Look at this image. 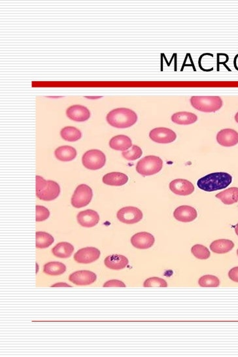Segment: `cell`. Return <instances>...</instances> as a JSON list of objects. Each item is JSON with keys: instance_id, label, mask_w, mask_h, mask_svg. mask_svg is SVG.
I'll list each match as a JSON object with an SVG mask.
<instances>
[{"instance_id": "1", "label": "cell", "mask_w": 238, "mask_h": 357, "mask_svg": "<svg viewBox=\"0 0 238 357\" xmlns=\"http://www.w3.org/2000/svg\"><path fill=\"white\" fill-rule=\"evenodd\" d=\"M233 177L225 172L212 173L200 178L197 182L198 187L205 192H213L225 189L231 184Z\"/></svg>"}, {"instance_id": "2", "label": "cell", "mask_w": 238, "mask_h": 357, "mask_svg": "<svg viewBox=\"0 0 238 357\" xmlns=\"http://www.w3.org/2000/svg\"><path fill=\"white\" fill-rule=\"evenodd\" d=\"M106 120L113 127L127 128L136 123L137 115L135 111L128 108H117L107 114Z\"/></svg>"}, {"instance_id": "3", "label": "cell", "mask_w": 238, "mask_h": 357, "mask_svg": "<svg viewBox=\"0 0 238 357\" xmlns=\"http://www.w3.org/2000/svg\"><path fill=\"white\" fill-rule=\"evenodd\" d=\"M61 187L54 180H46L41 176H36V196L39 200L51 201L59 197Z\"/></svg>"}, {"instance_id": "4", "label": "cell", "mask_w": 238, "mask_h": 357, "mask_svg": "<svg viewBox=\"0 0 238 357\" xmlns=\"http://www.w3.org/2000/svg\"><path fill=\"white\" fill-rule=\"evenodd\" d=\"M190 102L195 109L204 113H215L223 104L219 96H193Z\"/></svg>"}, {"instance_id": "5", "label": "cell", "mask_w": 238, "mask_h": 357, "mask_svg": "<svg viewBox=\"0 0 238 357\" xmlns=\"http://www.w3.org/2000/svg\"><path fill=\"white\" fill-rule=\"evenodd\" d=\"M163 168V161L159 156H147L142 158L136 165V171L143 176L155 175Z\"/></svg>"}, {"instance_id": "6", "label": "cell", "mask_w": 238, "mask_h": 357, "mask_svg": "<svg viewBox=\"0 0 238 357\" xmlns=\"http://www.w3.org/2000/svg\"><path fill=\"white\" fill-rule=\"evenodd\" d=\"M82 162L87 169L97 170L101 169L105 166L106 157L105 154L101 150H90L83 154Z\"/></svg>"}, {"instance_id": "7", "label": "cell", "mask_w": 238, "mask_h": 357, "mask_svg": "<svg viewBox=\"0 0 238 357\" xmlns=\"http://www.w3.org/2000/svg\"><path fill=\"white\" fill-rule=\"evenodd\" d=\"M93 196V190L89 186L85 184H80L72 196L71 205L76 208L85 207L91 202Z\"/></svg>"}, {"instance_id": "8", "label": "cell", "mask_w": 238, "mask_h": 357, "mask_svg": "<svg viewBox=\"0 0 238 357\" xmlns=\"http://www.w3.org/2000/svg\"><path fill=\"white\" fill-rule=\"evenodd\" d=\"M118 219L121 222L127 224L137 223L143 218V213L136 207H125L121 209L117 212Z\"/></svg>"}, {"instance_id": "9", "label": "cell", "mask_w": 238, "mask_h": 357, "mask_svg": "<svg viewBox=\"0 0 238 357\" xmlns=\"http://www.w3.org/2000/svg\"><path fill=\"white\" fill-rule=\"evenodd\" d=\"M149 138L156 143L168 144L175 141L177 135L175 132L169 128L160 127L152 130L149 133Z\"/></svg>"}, {"instance_id": "10", "label": "cell", "mask_w": 238, "mask_h": 357, "mask_svg": "<svg viewBox=\"0 0 238 357\" xmlns=\"http://www.w3.org/2000/svg\"><path fill=\"white\" fill-rule=\"evenodd\" d=\"M101 254V251L97 248L89 247L78 250L74 254V259L79 263L90 264L99 259Z\"/></svg>"}, {"instance_id": "11", "label": "cell", "mask_w": 238, "mask_h": 357, "mask_svg": "<svg viewBox=\"0 0 238 357\" xmlns=\"http://www.w3.org/2000/svg\"><path fill=\"white\" fill-rule=\"evenodd\" d=\"M170 189L173 193L179 196H189L195 191V186L189 180L177 178L170 183Z\"/></svg>"}, {"instance_id": "12", "label": "cell", "mask_w": 238, "mask_h": 357, "mask_svg": "<svg viewBox=\"0 0 238 357\" xmlns=\"http://www.w3.org/2000/svg\"><path fill=\"white\" fill-rule=\"evenodd\" d=\"M97 275L91 271L82 270L70 275L69 280L76 286H89L97 280Z\"/></svg>"}, {"instance_id": "13", "label": "cell", "mask_w": 238, "mask_h": 357, "mask_svg": "<svg viewBox=\"0 0 238 357\" xmlns=\"http://www.w3.org/2000/svg\"><path fill=\"white\" fill-rule=\"evenodd\" d=\"M217 141L223 147H233L238 143V132L230 128L222 130L218 132Z\"/></svg>"}, {"instance_id": "14", "label": "cell", "mask_w": 238, "mask_h": 357, "mask_svg": "<svg viewBox=\"0 0 238 357\" xmlns=\"http://www.w3.org/2000/svg\"><path fill=\"white\" fill-rule=\"evenodd\" d=\"M155 240L151 234L146 232H139L131 238V243L135 248L139 250H147L155 244Z\"/></svg>"}, {"instance_id": "15", "label": "cell", "mask_w": 238, "mask_h": 357, "mask_svg": "<svg viewBox=\"0 0 238 357\" xmlns=\"http://www.w3.org/2000/svg\"><path fill=\"white\" fill-rule=\"evenodd\" d=\"M77 219L80 225L86 228H91L99 222L100 216L95 211L87 210L79 213Z\"/></svg>"}, {"instance_id": "16", "label": "cell", "mask_w": 238, "mask_h": 357, "mask_svg": "<svg viewBox=\"0 0 238 357\" xmlns=\"http://www.w3.org/2000/svg\"><path fill=\"white\" fill-rule=\"evenodd\" d=\"M173 216L178 221L190 222L197 218V210L189 206H181L175 209Z\"/></svg>"}, {"instance_id": "17", "label": "cell", "mask_w": 238, "mask_h": 357, "mask_svg": "<svg viewBox=\"0 0 238 357\" xmlns=\"http://www.w3.org/2000/svg\"><path fill=\"white\" fill-rule=\"evenodd\" d=\"M67 115L69 119L76 122L86 121L91 117L89 110L81 105H74L68 107Z\"/></svg>"}, {"instance_id": "18", "label": "cell", "mask_w": 238, "mask_h": 357, "mask_svg": "<svg viewBox=\"0 0 238 357\" xmlns=\"http://www.w3.org/2000/svg\"><path fill=\"white\" fill-rule=\"evenodd\" d=\"M129 262L128 258L121 254L108 256L104 260L106 267L115 270H122L127 267Z\"/></svg>"}, {"instance_id": "19", "label": "cell", "mask_w": 238, "mask_h": 357, "mask_svg": "<svg viewBox=\"0 0 238 357\" xmlns=\"http://www.w3.org/2000/svg\"><path fill=\"white\" fill-rule=\"evenodd\" d=\"M109 146L111 149L124 152L133 147V142L127 136H116L110 140Z\"/></svg>"}, {"instance_id": "20", "label": "cell", "mask_w": 238, "mask_h": 357, "mask_svg": "<svg viewBox=\"0 0 238 357\" xmlns=\"http://www.w3.org/2000/svg\"><path fill=\"white\" fill-rule=\"evenodd\" d=\"M104 184L110 186H123L129 181V177L121 172H111L103 176Z\"/></svg>"}, {"instance_id": "21", "label": "cell", "mask_w": 238, "mask_h": 357, "mask_svg": "<svg viewBox=\"0 0 238 357\" xmlns=\"http://www.w3.org/2000/svg\"><path fill=\"white\" fill-rule=\"evenodd\" d=\"M215 197L225 205H233L238 202V188L231 187L226 189L216 194Z\"/></svg>"}, {"instance_id": "22", "label": "cell", "mask_w": 238, "mask_h": 357, "mask_svg": "<svg viewBox=\"0 0 238 357\" xmlns=\"http://www.w3.org/2000/svg\"><path fill=\"white\" fill-rule=\"evenodd\" d=\"M235 247V244L231 240L221 239L214 241L210 245V250L215 253L225 254L231 251Z\"/></svg>"}, {"instance_id": "23", "label": "cell", "mask_w": 238, "mask_h": 357, "mask_svg": "<svg viewBox=\"0 0 238 357\" xmlns=\"http://www.w3.org/2000/svg\"><path fill=\"white\" fill-rule=\"evenodd\" d=\"M195 114L187 111L178 112L171 116V121L179 125H189L197 121Z\"/></svg>"}, {"instance_id": "24", "label": "cell", "mask_w": 238, "mask_h": 357, "mask_svg": "<svg viewBox=\"0 0 238 357\" xmlns=\"http://www.w3.org/2000/svg\"><path fill=\"white\" fill-rule=\"evenodd\" d=\"M56 158L62 162H69L75 159L77 151L75 148L69 145L62 146L55 150Z\"/></svg>"}, {"instance_id": "25", "label": "cell", "mask_w": 238, "mask_h": 357, "mask_svg": "<svg viewBox=\"0 0 238 357\" xmlns=\"http://www.w3.org/2000/svg\"><path fill=\"white\" fill-rule=\"evenodd\" d=\"M73 251L74 247L68 242L59 243L52 250L54 255L62 258L70 257Z\"/></svg>"}, {"instance_id": "26", "label": "cell", "mask_w": 238, "mask_h": 357, "mask_svg": "<svg viewBox=\"0 0 238 357\" xmlns=\"http://www.w3.org/2000/svg\"><path fill=\"white\" fill-rule=\"evenodd\" d=\"M61 135L63 139L70 142L77 141L82 137L81 132L73 126H67L63 128Z\"/></svg>"}, {"instance_id": "27", "label": "cell", "mask_w": 238, "mask_h": 357, "mask_svg": "<svg viewBox=\"0 0 238 357\" xmlns=\"http://www.w3.org/2000/svg\"><path fill=\"white\" fill-rule=\"evenodd\" d=\"M43 272L50 276H59L67 270L65 264L59 262H48L43 267Z\"/></svg>"}, {"instance_id": "28", "label": "cell", "mask_w": 238, "mask_h": 357, "mask_svg": "<svg viewBox=\"0 0 238 357\" xmlns=\"http://www.w3.org/2000/svg\"><path fill=\"white\" fill-rule=\"evenodd\" d=\"M54 242V238L51 234L45 232H36V248L45 249L49 248Z\"/></svg>"}, {"instance_id": "29", "label": "cell", "mask_w": 238, "mask_h": 357, "mask_svg": "<svg viewBox=\"0 0 238 357\" xmlns=\"http://www.w3.org/2000/svg\"><path fill=\"white\" fill-rule=\"evenodd\" d=\"M199 284L202 287H217L219 286L220 281L215 276L206 275L200 278Z\"/></svg>"}, {"instance_id": "30", "label": "cell", "mask_w": 238, "mask_h": 357, "mask_svg": "<svg viewBox=\"0 0 238 357\" xmlns=\"http://www.w3.org/2000/svg\"><path fill=\"white\" fill-rule=\"evenodd\" d=\"M191 252L198 259L206 260L211 255L209 250L203 245H195L192 248Z\"/></svg>"}, {"instance_id": "31", "label": "cell", "mask_w": 238, "mask_h": 357, "mask_svg": "<svg viewBox=\"0 0 238 357\" xmlns=\"http://www.w3.org/2000/svg\"><path fill=\"white\" fill-rule=\"evenodd\" d=\"M142 154H143V152H142L141 148L137 145H133L131 149L124 151L122 153V155L126 160L133 161V160H137L141 157Z\"/></svg>"}, {"instance_id": "32", "label": "cell", "mask_w": 238, "mask_h": 357, "mask_svg": "<svg viewBox=\"0 0 238 357\" xmlns=\"http://www.w3.org/2000/svg\"><path fill=\"white\" fill-rule=\"evenodd\" d=\"M143 286L145 287H167L168 284L163 279L151 278L144 282Z\"/></svg>"}, {"instance_id": "33", "label": "cell", "mask_w": 238, "mask_h": 357, "mask_svg": "<svg viewBox=\"0 0 238 357\" xmlns=\"http://www.w3.org/2000/svg\"><path fill=\"white\" fill-rule=\"evenodd\" d=\"M36 221L41 222L47 220L50 216L49 211L47 208L41 206H36Z\"/></svg>"}, {"instance_id": "34", "label": "cell", "mask_w": 238, "mask_h": 357, "mask_svg": "<svg viewBox=\"0 0 238 357\" xmlns=\"http://www.w3.org/2000/svg\"><path fill=\"white\" fill-rule=\"evenodd\" d=\"M229 57L227 54L218 53L217 55V71H219V66L223 64L227 68L228 71H231V70L227 66V63L229 62Z\"/></svg>"}, {"instance_id": "35", "label": "cell", "mask_w": 238, "mask_h": 357, "mask_svg": "<svg viewBox=\"0 0 238 357\" xmlns=\"http://www.w3.org/2000/svg\"><path fill=\"white\" fill-rule=\"evenodd\" d=\"M103 287H126V285L119 280H110L103 285Z\"/></svg>"}, {"instance_id": "36", "label": "cell", "mask_w": 238, "mask_h": 357, "mask_svg": "<svg viewBox=\"0 0 238 357\" xmlns=\"http://www.w3.org/2000/svg\"><path fill=\"white\" fill-rule=\"evenodd\" d=\"M229 276L232 281L238 283V267L231 269L229 273Z\"/></svg>"}, {"instance_id": "37", "label": "cell", "mask_w": 238, "mask_h": 357, "mask_svg": "<svg viewBox=\"0 0 238 357\" xmlns=\"http://www.w3.org/2000/svg\"><path fill=\"white\" fill-rule=\"evenodd\" d=\"M71 287V286H69V285H68L67 284H65V283H58L57 284L53 285V286H52V287Z\"/></svg>"}, {"instance_id": "38", "label": "cell", "mask_w": 238, "mask_h": 357, "mask_svg": "<svg viewBox=\"0 0 238 357\" xmlns=\"http://www.w3.org/2000/svg\"><path fill=\"white\" fill-rule=\"evenodd\" d=\"M234 66H235V69L238 71V54L236 55L235 60H234Z\"/></svg>"}, {"instance_id": "39", "label": "cell", "mask_w": 238, "mask_h": 357, "mask_svg": "<svg viewBox=\"0 0 238 357\" xmlns=\"http://www.w3.org/2000/svg\"><path fill=\"white\" fill-rule=\"evenodd\" d=\"M235 232H236V234H237V235L238 236V223L237 224V226H236Z\"/></svg>"}, {"instance_id": "40", "label": "cell", "mask_w": 238, "mask_h": 357, "mask_svg": "<svg viewBox=\"0 0 238 357\" xmlns=\"http://www.w3.org/2000/svg\"><path fill=\"white\" fill-rule=\"evenodd\" d=\"M235 119L237 123H238V112L237 114H236Z\"/></svg>"}, {"instance_id": "41", "label": "cell", "mask_w": 238, "mask_h": 357, "mask_svg": "<svg viewBox=\"0 0 238 357\" xmlns=\"http://www.w3.org/2000/svg\"><path fill=\"white\" fill-rule=\"evenodd\" d=\"M237 254H238V250H237Z\"/></svg>"}]
</instances>
